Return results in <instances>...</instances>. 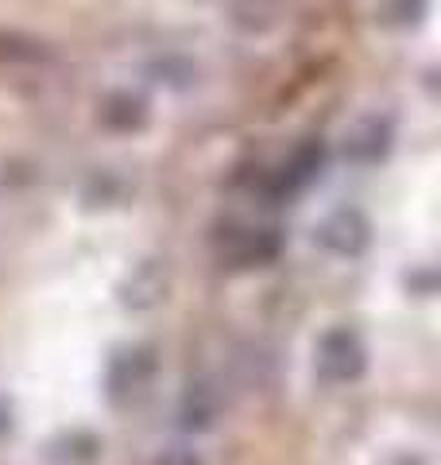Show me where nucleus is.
I'll list each match as a JSON object with an SVG mask.
<instances>
[{
    "label": "nucleus",
    "instance_id": "1",
    "mask_svg": "<svg viewBox=\"0 0 441 465\" xmlns=\"http://www.w3.org/2000/svg\"><path fill=\"white\" fill-rule=\"evenodd\" d=\"M364 372V345L352 330H329L318 341V376L329 384H352Z\"/></svg>",
    "mask_w": 441,
    "mask_h": 465
},
{
    "label": "nucleus",
    "instance_id": "2",
    "mask_svg": "<svg viewBox=\"0 0 441 465\" xmlns=\"http://www.w3.org/2000/svg\"><path fill=\"white\" fill-rule=\"evenodd\" d=\"M217 252H220V260H229L232 268H252L279 252V241L271 229H229L225 237L217 241Z\"/></svg>",
    "mask_w": 441,
    "mask_h": 465
},
{
    "label": "nucleus",
    "instance_id": "3",
    "mask_svg": "<svg viewBox=\"0 0 441 465\" xmlns=\"http://www.w3.org/2000/svg\"><path fill=\"white\" fill-rule=\"evenodd\" d=\"M318 241L326 244V249L341 252V256H357L364 244H368V225H364L360 213L341 210V213H333L329 222L318 229Z\"/></svg>",
    "mask_w": 441,
    "mask_h": 465
},
{
    "label": "nucleus",
    "instance_id": "4",
    "mask_svg": "<svg viewBox=\"0 0 441 465\" xmlns=\"http://www.w3.org/2000/svg\"><path fill=\"white\" fill-rule=\"evenodd\" d=\"M387 121H379V116H368V121L352 124L345 133V155L348 159H360V163H372L387 152Z\"/></svg>",
    "mask_w": 441,
    "mask_h": 465
},
{
    "label": "nucleus",
    "instance_id": "5",
    "mask_svg": "<svg viewBox=\"0 0 441 465\" xmlns=\"http://www.w3.org/2000/svg\"><path fill=\"white\" fill-rule=\"evenodd\" d=\"M155 465H201V461H198L194 454H190V450H171V454H163Z\"/></svg>",
    "mask_w": 441,
    "mask_h": 465
}]
</instances>
